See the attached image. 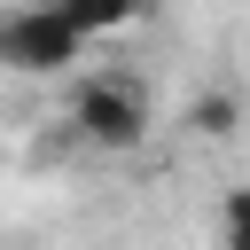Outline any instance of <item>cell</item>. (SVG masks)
<instances>
[{
	"label": "cell",
	"mask_w": 250,
	"mask_h": 250,
	"mask_svg": "<svg viewBox=\"0 0 250 250\" xmlns=\"http://www.w3.org/2000/svg\"><path fill=\"white\" fill-rule=\"evenodd\" d=\"M70 125L94 148H133L148 133V86L125 78V70H94V78L70 86Z\"/></svg>",
	"instance_id": "cell-1"
},
{
	"label": "cell",
	"mask_w": 250,
	"mask_h": 250,
	"mask_svg": "<svg viewBox=\"0 0 250 250\" xmlns=\"http://www.w3.org/2000/svg\"><path fill=\"white\" fill-rule=\"evenodd\" d=\"M78 55H86V31L62 16V0H31V8H16V16L0 23V62H8V70L47 78V70H70Z\"/></svg>",
	"instance_id": "cell-2"
},
{
	"label": "cell",
	"mask_w": 250,
	"mask_h": 250,
	"mask_svg": "<svg viewBox=\"0 0 250 250\" xmlns=\"http://www.w3.org/2000/svg\"><path fill=\"white\" fill-rule=\"evenodd\" d=\"M156 0H62V16L86 31V39H102V31H125L133 16H148Z\"/></svg>",
	"instance_id": "cell-3"
},
{
	"label": "cell",
	"mask_w": 250,
	"mask_h": 250,
	"mask_svg": "<svg viewBox=\"0 0 250 250\" xmlns=\"http://www.w3.org/2000/svg\"><path fill=\"white\" fill-rule=\"evenodd\" d=\"M188 125H195L203 141H227V133H234V94H195V102H188Z\"/></svg>",
	"instance_id": "cell-4"
},
{
	"label": "cell",
	"mask_w": 250,
	"mask_h": 250,
	"mask_svg": "<svg viewBox=\"0 0 250 250\" xmlns=\"http://www.w3.org/2000/svg\"><path fill=\"white\" fill-rule=\"evenodd\" d=\"M227 234H250V188L227 195Z\"/></svg>",
	"instance_id": "cell-5"
},
{
	"label": "cell",
	"mask_w": 250,
	"mask_h": 250,
	"mask_svg": "<svg viewBox=\"0 0 250 250\" xmlns=\"http://www.w3.org/2000/svg\"><path fill=\"white\" fill-rule=\"evenodd\" d=\"M227 250H250V234H227Z\"/></svg>",
	"instance_id": "cell-6"
}]
</instances>
